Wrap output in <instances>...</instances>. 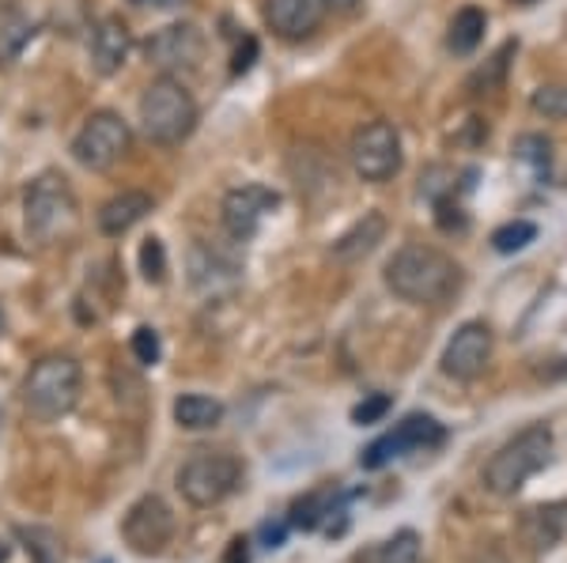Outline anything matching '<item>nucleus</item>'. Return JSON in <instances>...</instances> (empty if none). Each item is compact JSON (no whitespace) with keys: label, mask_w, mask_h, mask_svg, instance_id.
<instances>
[{"label":"nucleus","mask_w":567,"mask_h":563,"mask_svg":"<svg viewBox=\"0 0 567 563\" xmlns=\"http://www.w3.org/2000/svg\"><path fill=\"white\" fill-rule=\"evenodd\" d=\"M386 288L405 303L416 306H443L446 299L462 292V265L451 253L424 247V242H405L382 269Z\"/></svg>","instance_id":"f257e3e1"},{"label":"nucleus","mask_w":567,"mask_h":563,"mask_svg":"<svg viewBox=\"0 0 567 563\" xmlns=\"http://www.w3.org/2000/svg\"><path fill=\"white\" fill-rule=\"evenodd\" d=\"M553 461V431L545 424L518 431L515 439H507L503 447L492 453L488 466H484V488L492 496H518L526 488L529 477H537Z\"/></svg>","instance_id":"f03ea898"},{"label":"nucleus","mask_w":567,"mask_h":563,"mask_svg":"<svg viewBox=\"0 0 567 563\" xmlns=\"http://www.w3.org/2000/svg\"><path fill=\"white\" fill-rule=\"evenodd\" d=\"M141 129L152 144L175 148L197 129V103L186 84L175 76H159L141 95Z\"/></svg>","instance_id":"7ed1b4c3"},{"label":"nucleus","mask_w":567,"mask_h":563,"mask_svg":"<svg viewBox=\"0 0 567 563\" xmlns=\"http://www.w3.org/2000/svg\"><path fill=\"white\" fill-rule=\"evenodd\" d=\"M80 386H84V371L72 356H42L23 378V405L34 420L53 424L69 416L80 402Z\"/></svg>","instance_id":"20e7f679"},{"label":"nucleus","mask_w":567,"mask_h":563,"mask_svg":"<svg viewBox=\"0 0 567 563\" xmlns=\"http://www.w3.org/2000/svg\"><path fill=\"white\" fill-rule=\"evenodd\" d=\"M23 220L34 242H58L76 227V194L61 170H42L23 194Z\"/></svg>","instance_id":"39448f33"},{"label":"nucleus","mask_w":567,"mask_h":563,"mask_svg":"<svg viewBox=\"0 0 567 563\" xmlns=\"http://www.w3.org/2000/svg\"><path fill=\"white\" fill-rule=\"evenodd\" d=\"M243 477H246V469L231 450L197 447L178 466V492L194 507H216V503H224L227 496L239 492Z\"/></svg>","instance_id":"423d86ee"},{"label":"nucleus","mask_w":567,"mask_h":563,"mask_svg":"<svg viewBox=\"0 0 567 563\" xmlns=\"http://www.w3.org/2000/svg\"><path fill=\"white\" fill-rule=\"evenodd\" d=\"M133 148V129L122 114L95 111L84 122V129L72 140V159L87 170H110L117 159H125Z\"/></svg>","instance_id":"0eeeda50"},{"label":"nucleus","mask_w":567,"mask_h":563,"mask_svg":"<svg viewBox=\"0 0 567 563\" xmlns=\"http://www.w3.org/2000/svg\"><path fill=\"white\" fill-rule=\"evenodd\" d=\"M443 442H446L443 424L427 413H413L401 424H393V431L379 435V439L360 453V466L374 473V469L390 466L393 458H405V453H413V450H435V447H443Z\"/></svg>","instance_id":"6e6552de"},{"label":"nucleus","mask_w":567,"mask_h":563,"mask_svg":"<svg viewBox=\"0 0 567 563\" xmlns=\"http://www.w3.org/2000/svg\"><path fill=\"white\" fill-rule=\"evenodd\" d=\"M352 167L363 181H390L401 170V136L390 122H368L352 136Z\"/></svg>","instance_id":"1a4fd4ad"},{"label":"nucleus","mask_w":567,"mask_h":563,"mask_svg":"<svg viewBox=\"0 0 567 563\" xmlns=\"http://www.w3.org/2000/svg\"><path fill=\"white\" fill-rule=\"evenodd\" d=\"M175 538V511L163 496H141L122 519V541L136 556H159Z\"/></svg>","instance_id":"9d476101"},{"label":"nucleus","mask_w":567,"mask_h":563,"mask_svg":"<svg viewBox=\"0 0 567 563\" xmlns=\"http://www.w3.org/2000/svg\"><path fill=\"white\" fill-rule=\"evenodd\" d=\"M144 58L163 76H178V72H197L205 61V34L194 23H171L159 27L148 42H144Z\"/></svg>","instance_id":"9b49d317"},{"label":"nucleus","mask_w":567,"mask_h":563,"mask_svg":"<svg viewBox=\"0 0 567 563\" xmlns=\"http://www.w3.org/2000/svg\"><path fill=\"white\" fill-rule=\"evenodd\" d=\"M492 325L488 322H465L454 330V337L446 341L443 348V375L446 378H458V383H473L477 375H484V367H488L492 359Z\"/></svg>","instance_id":"f8f14e48"},{"label":"nucleus","mask_w":567,"mask_h":563,"mask_svg":"<svg viewBox=\"0 0 567 563\" xmlns=\"http://www.w3.org/2000/svg\"><path fill=\"white\" fill-rule=\"evenodd\" d=\"M277 205H280L277 189L258 186V181L231 189V194L224 197V227H227V234H231V239H239V242L254 239V234H258V227H261V220Z\"/></svg>","instance_id":"ddd939ff"},{"label":"nucleus","mask_w":567,"mask_h":563,"mask_svg":"<svg viewBox=\"0 0 567 563\" xmlns=\"http://www.w3.org/2000/svg\"><path fill=\"white\" fill-rule=\"evenodd\" d=\"M269 31L284 42H303L318 31L326 15L322 0H265L261 4Z\"/></svg>","instance_id":"4468645a"},{"label":"nucleus","mask_w":567,"mask_h":563,"mask_svg":"<svg viewBox=\"0 0 567 563\" xmlns=\"http://www.w3.org/2000/svg\"><path fill=\"white\" fill-rule=\"evenodd\" d=\"M130 50H133V31L122 15H106V20L95 23V31H91V69L99 76L122 72L125 61H130Z\"/></svg>","instance_id":"2eb2a0df"},{"label":"nucleus","mask_w":567,"mask_h":563,"mask_svg":"<svg viewBox=\"0 0 567 563\" xmlns=\"http://www.w3.org/2000/svg\"><path fill=\"white\" fill-rule=\"evenodd\" d=\"M148 212H152L148 194H141V189H122V194H114L103 208H99L95 220H99V231L110 234V239H117V234H125L130 227H136Z\"/></svg>","instance_id":"dca6fc26"},{"label":"nucleus","mask_w":567,"mask_h":563,"mask_svg":"<svg viewBox=\"0 0 567 563\" xmlns=\"http://www.w3.org/2000/svg\"><path fill=\"white\" fill-rule=\"evenodd\" d=\"M349 499L352 496L341 492V488H318V492H307L303 499H296V503H291L288 525H291V530H303V533L322 530L329 514H333L341 503H349Z\"/></svg>","instance_id":"f3484780"},{"label":"nucleus","mask_w":567,"mask_h":563,"mask_svg":"<svg viewBox=\"0 0 567 563\" xmlns=\"http://www.w3.org/2000/svg\"><path fill=\"white\" fill-rule=\"evenodd\" d=\"M382 234H386V220H382L379 212H368L360 223H352L349 231L333 242V250H329V253H333L337 261H360V258H368L374 247H379Z\"/></svg>","instance_id":"a211bd4d"},{"label":"nucleus","mask_w":567,"mask_h":563,"mask_svg":"<svg viewBox=\"0 0 567 563\" xmlns=\"http://www.w3.org/2000/svg\"><path fill=\"white\" fill-rule=\"evenodd\" d=\"M189 280H194L197 292H219V288H231L239 280V269L213 250L194 247V253H189Z\"/></svg>","instance_id":"6ab92c4d"},{"label":"nucleus","mask_w":567,"mask_h":563,"mask_svg":"<svg viewBox=\"0 0 567 563\" xmlns=\"http://www.w3.org/2000/svg\"><path fill=\"white\" fill-rule=\"evenodd\" d=\"M175 424L182 431H213L224 424V405L208 394H182L175 402Z\"/></svg>","instance_id":"aec40b11"},{"label":"nucleus","mask_w":567,"mask_h":563,"mask_svg":"<svg viewBox=\"0 0 567 563\" xmlns=\"http://www.w3.org/2000/svg\"><path fill=\"white\" fill-rule=\"evenodd\" d=\"M34 39V20L23 8H4L0 12V69H8Z\"/></svg>","instance_id":"412c9836"},{"label":"nucleus","mask_w":567,"mask_h":563,"mask_svg":"<svg viewBox=\"0 0 567 563\" xmlns=\"http://www.w3.org/2000/svg\"><path fill=\"white\" fill-rule=\"evenodd\" d=\"M484 27H488V15L481 12V8L465 4L462 12H454L451 20V31H446V45H451V53H473L484 39Z\"/></svg>","instance_id":"4be33fe9"},{"label":"nucleus","mask_w":567,"mask_h":563,"mask_svg":"<svg viewBox=\"0 0 567 563\" xmlns=\"http://www.w3.org/2000/svg\"><path fill=\"white\" fill-rule=\"evenodd\" d=\"M515 50H518V42H503L496 53L488 58V65L477 69L470 76V95H488L492 87H499V80L507 76V65H511V58H515Z\"/></svg>","instance_id":"5701e85b"},{"label":"nucleus","mask_w":567,"mask_h":563,"mask_svg":"<svg viewBox=\"0 0 567 563\" xmlns=\"http://www.w3.org/2000/svg\"><path fill=\"white\" fill-rule=\"evenodd\" d=\"M560 530H564L560 507H534V511H526V533L534 541V549H553Z\"/></svg>","instance_id":"b1692460"},{"label":"nucleus","mask_w":567,"mask_h":563,"mask_svg":"<svg viewBox=\"0 0 567 563\" xmlns=\"http://www.w3.org/2000/svg\"><path fill=\"white\" fill-rule=\"evenodd\" d=\"M16 533H20L27 556L34 563H65V552H61V544L50 530H42V525H20Z\"/></svg>","instance_id":"393cba45"},{"label":"nucleus","mask_w":567,"mask_h":563,"mask_svg":"<svg viewBox=\"0 0 567 563\" xmlns=\"http://www.w3.org/2000/svg\"><path fill=\"white\" fill-rule=\"evenodd\" d=\"M515 156L523 163H529L537 175H548V163H553V140L542 133H523L515 140Z\"/></svg>","instance_id":"a878e982"},{"label":"nucleus","mask_w":567,"mask_h":563,"mask_svg":"<svg viewBox=\"0 0 567 563\" xmlns=\"http://www.w3.org/2000/svg\"><path fill=\"white\" fill-rule=\"evenodd\" d=\"M534 239H537V227L529 220H515V223H503L499 231L492 234V247H496V253H518Z\"/></svg>","instance_id":"bb28decb"},{"label":"nucleus","mask_w":567,"mask_h":563,"mask_svg":"<svg viewBox=\"0 0 567 563\" xmlns=\"http://www.w3.org/2000/svg\"><path fill=\"white\" fill-rule=\"evenodd\" d=\"M379 563H420V533L416 530H401L382 544Z\"/></svg>","instance_id":"cd10ccee"},{"label":"nucleus","mask_w":567,"mask_h":563,"mask_svg":"<svg viewBox=\"0 0 567 563\" xmlns=\"http://www.w3.org/2000/svg\"><path fill=\"white\" fill-rule=\"evenodd\" d=\"M141 272L148 284H163L167 280V250H163V239H144L141 247Z\"/></svg>","instance_id":"c85d7f7f"},{"label":"nucleus","mask_w":567,"mask_h":563,"mask_svg":"<svg viewBox=\"0 0 567 563\" xmlns=\"http://www.w3.org/2000/svg\"><path fill=\"white\" fill-rule=\"evenodd\" d=\"M529 106L545 117H567V87H556V84L537 87L534 98H529Z\"/></svg>","instance_id":"c756f323"},{"label":"nucleus","mask_w":567,"mask_h":563,"mask_svg":"<svg viewBox=\"0 0 567 563\" xmlns=\"http://www.w3.org/2000/svg\"><path fill=\"white\" fill-rule=\"evenodd\" d=\"M133 356L141 367H155L163 356V344H159V333L152 330V325H141V330L133 333Z\"/></svg>","instance_id":"7c9ffc66"},{"label":"nucleus","mask_w":567,"mask_h":563,"mask_svg":"<svg viewBox=\"0 0 567 563\" xmlns=\"http://www.w3.org/2000/svg\"><path fill=\"white\" fill-rule=\"evenodd\" d=\"M390 408H393L390 394H371V397H363V402L352 408V424H360V428H368V424H379L382 416L390 413Z\"/></svg>","instance_id":"2f4dec72"},{"label":"nucleus","mask_w":567,"mask_h":563,"mask_svg":"<svg viewBox=\"0 0 567 563\" xmlns=\"http://www.w3.org/2000/svg\"><path fill=\"white\" fill-rule=\"evenodd\" d=\"M288 530H291V525H288V519H280V522H265L258 538H261V544H265V549H280V544H284V538H288Z\"/></svg>","instance_id":"473e14b6"},{"label":"nucleus","mask_w":567,"mask_h":563,"mask_svg":"<svg viewBox=\"0 0 567 563\" xmlns=\"http://www.w3.org/2000/svg\"><path fill=\"white\" fill-rule=\"evenodd\" d=\"M254 58H258V42H254L250 34H246L243 45H239V53H235V65H231L235 76H239V72H246V69H250V65H254Z\"/></svg>","instance_id":"72a5a7b5"},{"label":"nucleus","mask_w":567,"mask_h":563,"mask_svg":"<svg viewBox=\"0 0 567 563\" xmlns=\"http://www.w3.org/2000/svg\"><path fill=\"white\" fill-rule=\"evenodd\" d=\"M224 563H250V541H246V538H235L231 544H227Z\"/></svg>","instance_id":"f704fd0d"},{"label":"nucleus","mask_w":567,"mask_h":563,"mask_svg":"<svg viewBox=\"0 0 567 563\" xmlns=\"http://www.w3.org/2000/svg\"><path fill=\"white\" fill-rule=\"evenodd\" d=\"M322 4H326V8H341V12H344V8H355L360 0H322Z\"/></svg>","instance_id":"c9c22d12"},{"label":"nucleus","mask_w":567,"mask_h":563,"mask_svg":"<svg viewBox=\"0 0 567 563\" xmlns=\"http://www.w3.org/2000/svg\"><path fill=\"white\" fill-rule=\"evenodd\" d=\"M144 4H155V8H178L182 0H144Z\"/></svg>","instance_id":"e433bc0d"},{"label":"nucleus","mask_w":567,"mask_h":563,"mask_svg":"<svg viewBox=\"0 0 567 563\" xmlns=\"http://www.w3.org/2000/svg\"><path fill=\"white\" fill-rule=\"evenodd\" d=\"M4 560H8V544L0 541V563H4Z\"/></svg>","instance_id":"4c0bfd02"},{"label":"nucleus","mask_w":567,"mask_h":563,"mask_svg":"<svg viewBox=\"0 0 567 563\" xmlns=\"http://www.w3.org/2000/svg\"><path fill=\"white\" fill-rule=\"evenodd\" d=\"M0 337H4V311H0Z\"/></svg>","instance_id":"58836bf2"},{"label":"nucleus","mask_w":567,"mask_h":563,"mask_svg":"<svg viewBox=\"0 0 567 563\" xmlns=\"http://www.w3.org/2000/svg\"><path fill=\"white\" fill-rule=\"evenodd\" d=\"M518 4H534V0H518Z\"/></svg>","instance_id":"ea45409f"},{"label":"nucleus","mask_w":567,"mask_h":563,"mask_svg":"<svg viewBox=\"0 0 567 563\" xmlns=\"http://www.w3.org/2000/svg\"><path fill=\"white\" fill-rule=\"evenodd\" d=\"M0 424H4V413H0Z\"/></svg>","instance_id":"a19ab883"},{"label":"nucleus","mask_w":567,"mask_h":563,"mask_svg":"<svg viewBox=\"0 0 567 563\" xmlns=\"http://www.w3.org/2000/svg\"><path fill=\"white\" fill-rule=\"evenodd\" d=\"M103 563H110V560H103Z\"/></svg>","instance_id":"79ce46f5"}]
</instances>
